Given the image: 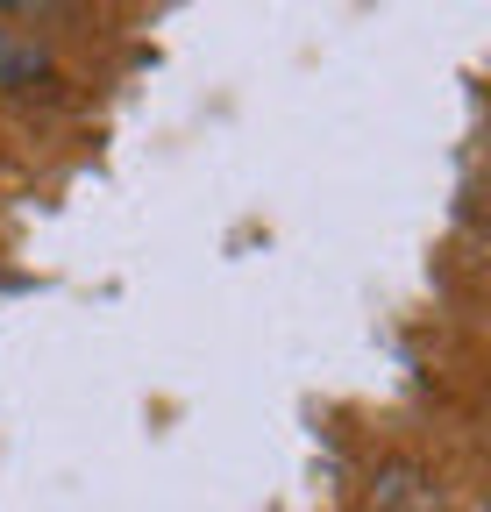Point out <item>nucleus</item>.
I'll return each instance as SVG.
<instances>
[{
  "label": "nucleus",
  "mask_w": 491,
  "mask_h": 512,
  "mask_svg": "<svg viewBox=\"0 0 491 512\" xmlns=\"http://www.w3.org/2000/svg\"><path fill=\"white\" fill-rule=\"evenodd\" d=\"M371 505L378 512H449V491H442L435 470H420V463H378Z\"/></svg>",
  "instance_id": "1"
},
{
  "label": "nucleus",
  "mask_w": 491,
  "mask_h": 512,
  "mask_svg": "<svg viewBox=\"0 0 491 512\" xmlns=\"http://www.w3.org/2000/svg\"><path fill=\"white\" fill-rule=\"evenodd\" d=\"M43 72H50L43 43H29L22 29H8V22H0V86H8V93H22V86H36Z\"/></svg>",
  "instance_id": "2"
}]
</instances>
